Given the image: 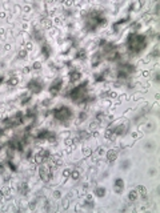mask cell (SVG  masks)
Masks as SVG:
<instances>
[{"mask_svg": "<svg viewBox=\"0 0 160 213\" xmlns=\"http://www.w3.org/2000/svg\"><path fill=\"white\" fill-rule=\"evenodd\" d=\"M147 45V37L144 35H139V33H129V36L127 37V48L132 55L141 52Z\"/></svg>", "mask_w": 160, "mask_h": 213, "instance_id": "1", "label": "cell"}, {"mask_svg": "<svg viewBox=\"0 0 160 213\" xmlns=\"http://www.w3.org/2000/svg\"><path fill=\"white\" fill-rule=\"evenodd\" d=\"M105 19L100 11H92L85 16V28L88 31H95L100 24H104Z\"/></svg>", "mask_w": 160, "mask_h": 213, "instance_id": "2", "label": "cell"}, {"mask_svg": "<svg viewBox=\"0 0 160 213\" xmlns=\"http://www.w3.org/2000/svg\"><path fill=\"white\" fill-rule=\"evenodd\" d=\"M87 85H88V83L84 81V83H81L80 85L75 87L68 93L71 100L76 101V103H83V101L87 100Z\"/></svg>", "mask_w": 160, "mask_h": 213, "instance_id": "3", "label": "cell"}, {"mask_svg": "<svg viewBox=\"0 0 160 213\" xmlns=\"http://www.w3.org/2000/svg\"><path fill=\"white\" fill-rule=\"evenodd\" d=\"M103 51L105 53V57L109 60V61H116L117 59L120 57V53L117 51L116 45L113 43H108L107 41L104 45H103Z\"/></svg>", "mask_w": 160, "mask_h": 213, "instance_id": "4", "label": "cell"}, {"mask_svg": "<svg viewBox=\"0 0 160 213\" xmlns=\"http://www.w3.org/2000/svg\"><path fill=\"white\" fill-rule=\"evenodd\" d=\"M53 117L59 121H67L72 117V111L68 106H59L53 111Z\"/></svg>", "mask_w": 160, "mask_h": 213, "instance_id": "5", "label": "cell"}, {"mask_svg": "<svg viewBox=\"0 0 160 213\" xmlns=\"http://www.w3.org/2000/svg\"><path fill=\"white\" fill-rule=\"evenodd\" d=\"M135 71V67L129 63H122L117 69V77L119 79H127L128 75H131Z\"/></svg>", "mask_w": 160, "mask_h": 213, "instance_id": "6", "label": "cell"}, {"mask_svg": "<svg viewBox=\"0 0 160 213\" xmlns=\"http://www.w3.org/2000/svg\"><path fill=\"white\" fill-rule=\"evenodd\" d=\"M28 89H30L32 93H40L41 89H43V83L40 80L35 79V80H31L30 83H28Z\"/></svg>", "mask_w": 160, "mask_h": 213, "instance_id": "7", "label": "cell"}, {"mask_svg": "<svg viewBox=\"0 0 160 213\" xmlns=\"http://www.w3.org/2000/svg\"><path fill=\"white\" fill-rule=\"evenodd\" d=\"M40 177L43 179V181H49V179H51V176H52V169H51V166H48V165H41L40 166Z\"/></svg>", "mask_w": 160, "mask_h": 213, "instance_id": "8", "label": "cell"}, {"mask_svg": "<svg viewBox=\"0 0 160 213\" xmlns=\"http://www.w3.org/2000/svg\"><path fill=\"white\" fill-rule=\"evenodd\" d=\"M62 85H63V80H62V79H56V80L51 84V88H49V92H51V95H53V96L58 95L59 91L62 89Z\"/></svg>", "mask_w": 160, "mask_h": 213, "instance_id": "9", "label": "cell"}, {"mask_svg": "<svg viewBox=\"0 0 160 213\" xmlns=\"http://www.w3.org/2000/svg\"><path fill=\"white\" fill-rule=\"evenodd\" d=\"M49 157V152L47 151V149H44V151H40L39 152V155L35 157V160H36L37 164H41V162H45Z\"/></svg>", "mask_w": 160, "mask_h": 213, "instance_id": "10", "label": "cell"}, {"mask_svg": "<svg viewBox=\"0 0 160 213\" xmlns=\"http://www.w3.org/2000/svg\"><path fill=\"white\" fill-rule=\"evenodd\" d=\"M9 148L15 149V151H23V141L17 140V138H13V140L9 141Z\"/></svg>", "mask_w": 160, "mask_h": 213, "instance_id": "11", "label": "cell"}, {"mask_svg": "<svg viewBox=\"0 0 160 213\" xmlns=\"http://www.w3.org/2000/svg\"><path fill=\"white\" fill-rule=\"evenodd\" d=\"M80 77H81V75H80L79 71H71V72H69V81H71V83L79 80Z\"/></svg>", "mask_w": 160, "mask_h": 213, "instance_id": "12", "label": "cell"}, {"mask_svg": "<svg viewBox=\"0 0 160 213\" xmlns=\"http://www.w3.org/2000/svg\"><path fill=\"white\" fill-rule=\"evenodd\" d=\"M101 61V53H95L94 55V57H92V67H96V65H99Z\"/></svg>", "mask_w": 160, "mask_h": 213, "instance_id": "13", "label": "cell"}, {"mask_svg": "<svg viewBox=\"0 0 160 213\" xmlns=\"http://www.w3.org/2000/svg\"><path fill=\"white\" fill-rule=\"evenodd\" d=\"M117 157V151L116 149H111V151L107 153V159H108V161H113V160H116Z\"/></svg>", "mask_w": 160, "mask_h": 213, "instance_id": "14", "label": "cell"}, {"mask_svg": "<svg viewBox=\"0 0 160 213\" xmlns=\"http://www.w3.org/2000/svg\"><path fill=\"white\" fill-rule=\"evenodd\" d=\"M48 134H49V131H47V129L40 131V132L37 133L36 138H37V140H45V138H48Z\"/></svg>", "mask_w": 160, "mask_h": 213, "instance_id": "15", "label": "cell"}, {"mask_svg": "<svg viewBox=\"0 0 160 213\" xmlns=\"http://www.w3.org/2000/svg\"><path fill=\"white\" fill-rule=\"evenodd\" d=\"M115 190L117 193H120V192L123 190V180L122 179H116L115 180Z\"/></svg>", "mask_w": 160, "mask_h": 213, "instance_id": "16", "label": "cell"}, {"mask_svg": "<svg viewBox=\"0 0 160 213\" xmlns=\"http://www.w3.org/2000/svg\"><path fill=\"white\" fill-rule=\"evenodd\" d=\"M126 125H120V127H117L115 128V129H112V133L113 134H123V133H126Z\"/></svg>", "mask_w": 160, "mask_h": 213, "instance_id": "17", "label": "cell"}, {"mask_svg": "<svg viewBox=\"0 0 160 213\" xmlns=\"http://www.w3.org/2000/svg\"><path fill=\"white\" fill-rule=\"evenodd\" d=\"M33 37L36 39L39 43H43V41H44V36L41 35L40 31H33Z\"/></svg>", "mask_w": 160, "mask_h": 213, "instance_id": "18", "label": "cell"}, {"mask_svg": "<svg viewBox=\"0 0 160 213\" xmlns=\"http://www.w3.org/2000/svg\"><path fill=\"white\" fill-rule=\"evenodd\" d=\"M41 53L45 56V57H48L49 53H51V48H49L47 44H43V47H41Z\"/></svg>", "mask_w": 160, "mask_h": 213, "instance_id": "19", "label": "cell"}, {"mask_svg": "<svg viewBox=\"0 0 160 213\" xmlns=\"http://www.w3.org/2000/svg\"><path fill=\"white\" fill-rule=\"evenodd\" d=\"M19 190H20V193L27 194V193H28V186H27V184H26V183L20 184V185H19Z\"/></svg>", "mask_w": 160, "mask_h": 213, "instance_id": "20", "label": "cell"}, {"mask_svg": "<svg viewBox=\"0 0 160 213\" xmlns=\"http://www.w3.org/2000/svg\"><path fill=\"white\" fill-rule=\"evenodd\" d=\"M95 193H96V196H99V197H104L105 196V189L104 188H96Z\"/></svg>", "mask_w": 160, "mask_h": 213, "instance_id": "21", "label": "cell"}, {"mask_svg": "<svg viewBox=\"0 0 160 213\" xmlns=\"http://www.w3.org/2000/svg\"><path fill=\"white\" fill-rule=\"evenodd\" d=\"M128 198H129L131 201H135V200L137 198V192H136V190L129 192V194H128Z\"/></svg>", "mask_w": 160, "mask_h": 213, "instance_id": "22", "label": "cell"}, {"mask_svg": "<svg viewBox=\"0 0 160 213\" xmlns=\"http://www.w3.org/2000/svg\"><path fill=\"white\" fill-rule=\"evenodd\" d=\"M76 57L77 59H84L85 57V51H84V49H80V51L76 53Z\"/></svg>", "mask_w": 160, "mask_h": 213, "instance_id": "23", "label": "cell"}, {"mask_svg": "<svg viewBox=\"0 0 160 213\" xmlns=\"http://www.w3.org/2000/svg\"><path fill=\"white\" fill-rule=\"evenodd\" d=\"M71 176H72V179H73V180H77V179H79V176H80L79 170H73V172H72V175H71Z\"/></svg>", "mask_w": 160, "mask_h": 213, "instance_id": "24", "label": "cell"}, {"mask_svg": "<svg viewBox=\"0 0 160 213\" xmlns=\"http://www.w3.org/2000/svg\"><path fill=\"white\" fill-rule=\"evenodd\" d=\"M79 136H80V138H87V137H90V133L81 131V132H79Z\"/></svg>", "mask_w": 160, "mask_h": 213, "instance_id": "25", "label": "cell"}, {"mask_svg": "<svg viewBox=\"0 0 160 213\" xmlns=\"http://www.w3.org/2000/svg\"><path fill=\"white\" fill-rule=\"evenodd\" d=\"M17 83H19V80H17L16 77H12V79L9 80V83H8V84H9V85H16Z\"/></svg>", "mask_w": 160, "mask_h": 213, "instance_id": "26", "label": "cell"}, {"mask_svg": "<svg viewBox=\"0 0 160 213\" xmlns=\"http://www.w3.org/2000/svg\"><path fill=\"white\" fill-rule=\"evenodd\" d=\"M8 165H9V168L12 169L13 172H15V170H16V165H15V164H13V162H12V160H9V161H8Z\"/></svg>", "mask_w": 160, "mask_h": 213, "instance_id": "27", "label": "cell"}, {"mask_svg": "<svg viewBox=\"0 0 160 213\" xmlns=\"http://www.w3.org/2000/svg\"><path fill=\"white\" fill-rule=\"evenodd\" d=\"M26 56H27V51H24V49H23V51H20V52H19V57L24 59Z\"/></svg>", "mask_w": 160, "mask_h": 213, "instance_id": "28", "label": "cell"}, {"mask_svg": "<svg viewBox=\"0 0 160 213\" xmlns=\"http://www.w3.org/2000/svg\"><path fill=\"white\" fill-rule=\"evenodd\" d=\"M33 68H35V69H40V68H41V64L39 63V61L33 63Z\"/></svg>", "mask_w": 160, "mask_h": 213, "instance_id": "29", "label": "cell"}, {"mask_svg": "<svg viewBox=\"0 0 160 213\" xmlns=\"http://www.w3.org/2000/svg\"><path fill=\"white\" fill-rule=\"evenodd\" d=\"M104 75H105V72H104V73H101L100 76H97V77H96V81H101V80H104Z\"/></svg>", "mask_w": 160, "mask_h": 213, "instance_id": "30", "label": "cell"}, {"mask_svg": "<svg viewBox=\"0 0 160 213\" xmlns=\"http://www.w3.org/2000/svg\"><path fill=\"white\" fill-rule=\"evenodd\" d=\"M43 21H44V27H45V28H49V27H51V23H49V20H43Z\"/></svg>", "mask_w": 160, "mask_h": 213, "instance_id": "31", "label": "cell"}, {"mask_svg": "<svg viewBox=\"0 0 160 213\" xmlns=\"http://www.w3.org/2000/svg\"><path fill=\"white\" fill-rule=\"evenodd\" d=\"M152 56H154V57H158V56H159V49H158V48H156L155 51L152 52Z\"/></svg>", "mask_w": 160, "mask_h": 213, "instance_id": "32", "label": "cell"}, {"mask_svg": "<svg viewBox=\"0 0 160 213\" xmlns=\"http://www.w3.org/2000/svg\"><path fill=\"white\" fill-rule=\"evenodd\" d=\"M122 166H123V168H124V169H126V168H127V166H129V161H128V160H126V161H124V162H123V165H122Z\"/></svg>", "mask_w": 160, "mask_h": 213, "instance_id": "33", "label": "cell"}, {"mask_svg": "<svg viewBox=\"0 0 160 213\" xmlns=\"http://www.w3.org/2000/svg\"><path fill=\"white\" fill-rule=\"evenodd\" d=\"M28 100H30V96H27V95H26V97H24L23 100H21V104H26V103H27Z\"/></svg>", "mask_w": 160, "mask_h": 213, "instance_id": "34", "label": "cell"}, {"mask_svg": "<svg viewBox=\"0 0 160 213\" xmlns=\"http://www.w3.org/2000/svg\"><path fill=\"white\" fill-rule=\"evenodd\" d=\"M155 81H156V83H159V81H160V76H159V72H156V73H155Z\"/></svg>", "mask_w": 160, "mask_h": 213, "instance_id": "35", "label": "cell"}, {"mask_svg": "<svg viewBox=\"0 0 160 213\" xmlns=\"http://www.w3.org/2000/svg\"><path fill=\"white\" fill-rule=\"evenodd\" d=\"M85 117H87V113H84V112H81L80 113V120H84Z\"/></svg>", "mask_w": 160, "mask_h": 213, "instance_id": "36", "label": "cell"}, {"mask_svg": "<svg viewBox=\"0 0 160 213\" xmlns=\"http://www.w3.org/2000/svg\"><path fill=\"white\" fill-rule=\"evenodd\" d=\"M96 128H97V124H96V123H92V124H91V129H92V131H95Z\"/></svg>", "mask_w": 160, "mask_h": 213, "instance_id": "37", "label": "cell"}, {"mask_svg": "<svg viewBox=\"0 0 160 213\" xmlns=\"http://www.w3.org/2000/svg\"><path fill=\"white\" fill-rule=\"evenodd\" d=\"M139 190H140V193L143 194V196H145V189H144L143 186H140V188H139Z\"/></svg>", "mask_w": 160, "mask_h": 213, "instance_id": "38", "label": "cell"}, {"mask_svg": "<svg viewBox=\"0 0 160 213\" xmlns=\"http://www.w3.org/2000/svg\"><path fill=\"white\" fill-rule=\"evenodd\" d=\"M68 175H69V170H64V173H63L64 179H65V177H68Z\"/></svg>", "mask_w": 160, "mask_h": 213, "instance_id": "39", "label": "cell"}, {"mask_svg": "<svg viewBox=\"0 0 160 213\" xmlns=\"http://www.w3.org/2000/svg\"><path fill=\"white\" fill-rule=\"evenodd\" d=\"M155 13L159 15V4H156V7H155Z\"/></svg>", "mask_w": 160, "mask_h": 213, "instance_id": "40", "label": "cell"}, {"mask_svg": "<svg viewBox=\"0 0 160 213\" xmlns=\"http://www.w3.org/2000/svg\"><path fill=\"white\" fill-rule=\"evenodd\" d=\"M3 80H4V77H3V76H0V84L3 83Z\"/></svg>", "mask_w": 160, "mask_h": 213, "instance_id": "41", "label": "cell"}]
</instances>
